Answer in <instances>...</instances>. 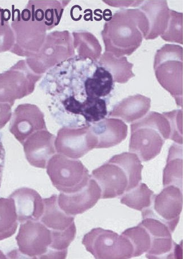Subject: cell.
I'll return each mask as SVG.
<instances>
[{"instance_id": "1", "label": "cell", "mask_w": 183, "mask_h": 259, "mask_svg": "<svg viewBox=\"0 0 183 259\" xmlns=\"http://www.w3.org/2000/svg\"><path fill=\"white\" fill-rule=\"evenodd\" d=\"M114 83L98 60L77 55L51 68L39 87L49 97V110L56 122L79 129L106 118Z\"/></svg>"}, {"instance_id": "2", "label": "cell", "mask_w": 183, "mask_h": 259, "mask_svg": "<svg viewBox=\"0 0 183 259\" xmlns=\"http://www.w3.org/2000/svg\"><path fill=\"white\" fill-rule=\"evenodd\" d=\"M148 19L140 9H123L117 12L105 23L102 34L106 51L119 58L132 55L147 39Z\"/></svg>"}, {"instance_id": "3", "label": "cell", "mask_w": 183, "mask_h": 259, "mask_svg": "<svg viewBox=\"0 0 183 259\" xmlns=\"http://www.w3.org/2000/svg\"><path fill=\"white\" fill-rule=\"evenodd\" d=\"M143 165L137 155L125 152L112 157L92 172L101 190V198L113 199L137 187Z\"/></svg>"}, {"instance_id": "4", "label": "cell", "mask_w": 183, "mask_h": 259, "mask_svg": "<svg viewBox=\"0 0 183 259\" xmlns=\"http://www.w3.org/2000/svg\"><path fill=\"white\" fill-rule=\"evenodd\" d=\"M129 151L141 161L148 162L160 154L164 144L170 139L171 129L167 117L152 111L130 125Z\"/></svg>"}, {"instance_id": "5", "label": "cell", "mask_w": 183, "mask_h": 259, "mask_svg": "<svg viewBox=\"0 0 183 259\" xmlns=\"http://www.w3.org/2000/svg\"><path fill=\"white\" fill-rule=\"evenodd\" d=\"M154 69L161 85L174 98L177 105L182 107V48L166 45L157 52Z\"/></svg>"}, {"instance_id": "6", "label": "cell", "mask_w": 183, "mask_h": 259, "mask_svg": "<svg viewBox=\"0 0 183 259\" xmlns=\"http://www.w3.org/2000/svg\"><path fill=\"white\" fill-rule=\"evenodd\" d=\"M82 243L97 259H128L133 257L134 248L123 234L98 228L84 235Z\"/></svg>"}, {"instance_id": "7", "label": "cell", "mask_w": 183, "mask_h": 259, "mask_svg": "<svg viewBox=\"0 0 183 259\" xmlns=\"http://www.w3.org/2000/svg\"><path fill=\"white\" fill-rule=\"evenodd\" d=\"M20 251L31 258H58L52 231L40 221H28L21 225L17 237Z\"/></svg>"}, {"instance_id": "8", "label": "cell", "mask_w": 183, "mask_h": 259, "mask_svg": "<svg viewBox=\"0 0 183 259\" xmlns=\"http://www.w3.org/2000/svg\"><path fill=\"white\" fill-rule=\"evenodd\" d=\"M49 175L54 186L64 194H72L85 187L90 177L79 161H74L60 155L51 160Z\"/></svg>"}, {"instance_id": "9", "label": "cell", "mask_w": 183, "mask_h": 259, "mask_svg": "<svg viewBox=\"0 0 183 259\" xmlns=\"http://www.w3.org/2000/svg\"><path fill=\"white\" fill-rule=\"evenodd\" d=\"M182 209V189L169 185L160 194L154 195L151 206L143 211L165 223L173 233L179 222Z\"/></svg>"}, {"instance_id": "10", "label": "cell", "mask_w": 183, "mask_h": 259, "mask_svg": "<svg viewBox=\"0 0 183 259\" xmlns=\"http://www.w3.org/2000/svg\"><path fill=\"white\" fill-rule=\"evenodd\" d=\"M56 145L59 153L72 158H81L96 148L89 127L79 129L63 128L59 132Z\"/></svg>"}, {"instance_id": "11", "label": "cell", "mask_w": 183, "mask_h": 259, "mask_svg": "<svg viewBox=\"0 0 183 259\" xmlns=\"http://www.w3.org/2000/svg\"><path fill=\"white\" fill-rule=\"evenodd\" d=\"M101 198V190L97 182L90 180L80 191L72 194L61 193L58 197L60 208L68 215L82 214L91 209Z\"/></svg>"}, {"instance_id": "12", "label": "cell", "mask_w": 183, "mask_h": 259, "mask_svg": "<svg viewBox=\"0 0 183 259\" xmlns=\"http://www.w3.org/2000/svg\"><path fill=\"white\" fill-rule=\"evenodd\" d=\"M89 131L96 141V148H109L125 140L128 126L120 119L106 118L89 127Z\"/></svg>"}, {"instance_id": "13", "label": "cell", "mask_w": 183, "mask_h": 259, "mask_svg": "<svg viewBox=\"0 0 183 259\" xmlns=\"http://www.w3.org/2000/svg\"><path fill=\"white\" fill-rule=\"evenodd\" d=\"M15 201L17 219L21 223L39 221L44 209V200L33 190L21 188L11 196Z\"/></svg>"}, {"instance_id": "14", "label": "cell", "mask_w": 183, "mask_h": 259, "mask_svg": "<svg viewBox=\"0 0 183 259\" xmlns=\"http://www.w3.org/2000/svg\"><path fill=\"white\" fill-rule=\"evenodd\" d=\"M150 107L151 99L137 94L126 98L117 103L108 116L131 123L142 119L147 114Z\"/></svg>"}, {"instance_id": "15", "label": "cell", "mask_w": 183, "mask_h": 259, "mask_svg": "<svg viewBox=\"0 0 183 259\" xmlns=\"http://www.w3.org/2000/svg\"><path fill=\"white\" fill-rule=\"evenodd\" d=\"M44 209L40 221L46 227L56 232H65L76 229L74 218L60 208L58 196L54 195L44 199Z\"/></svg>"}, {"instance_id": "16", "label": "cell", "mask_w": 183, "mask_h": 259, "mask_svg": "<svg viewBox=\"0 0 183 259\" xmlns=\"http://www.w3.org/2000/svg\"><path fill=\"white\" fill-rule=\"evenodd\" d=\"M148 2L140 8L149 22V32L147 40L156 39L163 34L167 29L171 13L166 1Z\"/></svg>"}, {"instance_id": "17", "label": "cell", "mask_w": 183, "mask_h": 259, "mask_svg": "<svg viewBox=\"0 0 183 259\" xmlns=\"http://www.w3.org/2000/svg\"><path fill=\"white\" fill-rule=\"evenodd\" d=\"M182 145L173 144L169 149L163 174V185H175L182 189Z\"/></svg>"}, {"instance_id": "18", "label": "cell", "mask_w": 183, "mask_h": 259, "mask_svg": "<svg viewBox=\"0 0 183 259\" xmlns=\"http://www.w3.org/2000/svg\"><path fill=\"white\" fill-rule=\"evenodd\" d=\"M53 136L47 135L28 141L25 145L26 157L33 165L43 167L45 160L54 153Z\"/></svg>"}, {"instance_id": "19", "label": "cell", "mask_w": 183, "mask_h": 259, "mask_svg": "<svg viewBox=\"0 0 183 259\" xmlns=\"http://www.w3.org/2000/svg\"><path fill=\"white\" fill-rule=\"evenodd\" d=\"M98 61L111 73L114 82L125 83L135 76L132 71L133 64L129 63L125 56L117 58L106 52Z\"/></svg>"}, {"instance_id": "20", "label": "cell", "mask_w": 183, "mask_h": 259, "mask_svg": "<svg viewBox=\"0 0 183 259\" xmlns=\"http://www.w3.org/2000/svg\"><path fill=\"white\" fill-rule=\"evenodd\" d=\"M154 195L146 184L140 183L137 187L122 195L120 202L130 208L142 211L151 206Z\"/></svg>"}, {"instance_id": "21", "label": "cell", "mask_w": 183, "mask_h": 259, "mask_svg": "<svg viewBox=\"0 0 183 259\" xmlns=\"http://www.w3.org/2000/svg\"><path fill=\"white\" fill-rule=\"evenodd\" d=\"M17 220L14 200L12 198L0 199V241L15 233Z\"/></svg>"}, {"instance_id": "22", "label": "cell", "mask_w": 183, "mask_h": 259, "mask_svg": "<svg viewBox=\"0 0 183 259\" xmlns=\"http://www.w3.org/2000/svg\"><path fill=\"white\" fill-rule=\"evenodd\" d=\"M127 237L134 248L133 257L147 253L152 246V239L148 231L140 224L126 229L122 233Z\"/></svg>"}, {"instance_id": "23", "label": "cell", "mask_w": 183, "mask_h": 259, "mask_svg": "<svg viewBox=\"0 0 183 259\" xmlns=\"http://www.w3.org/2000/svg\"><path fill=\"white\" fill-rule=\"evenodd\" d=\"M161 36L165 41L182 45V13L171 10L167 29Z\"/></svg>"}, {"instance_id": "24", "label": "cell", "mask_w": 183, "mask_h": 259, "mask_svg": "<svg viewBox=\"0 0 183 259\" xmlns=\"http://www.w3.org/2000/svg\"><path fill=\"white\" fill-rule=\"evenodd\" d=\"M168 118L171 129V140L182 145V112L181 110L163 112Z\"/></svg>"}, {"instance_id": "25", "label": "cell", "mask_w": 183, "mask_h": 259, "mask_svg": "<svg viewBox=\"0 0 183 259\" xmlns=\"http://www.w3.org/2000/svg\"><path fill=\"white\" fill-rule=\"evenodd\" d=\"M13 34L7 21H0V53L7 51L13 44Z\"/></svg>"}, {"instance_id": "26", "label": "cell", "mask_w": 183, "mask_h": 259, "mask_svg": "<svg viewBox=\"0 0 183 259\" xmlns=\"http://www.w3.org/2000/svg\"><path fill=\"white\" fill-rule=\"evenodd\" d=\"M5 163H6V150L3 142V134L0 132V188H1L3 181Z\"/></svg>"}]
</instances>
